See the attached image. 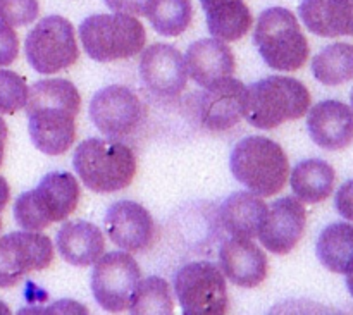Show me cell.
Masks as SVG:
<instances>
[{"label": "cell", "instance_id": "5", "mask_svg": "<svg viewBox=\"0 0 353 315\" xmlns=\"http://www.w3.org/2000/svg\"><path fill=\"white\" fill-rule=\"evenodd\" d=\"M79 195V183L71 172H48L37 188L24 192L16 200L14 219L23 230L41 231L68 219L78 207Z\"/></svg>", "mask_w": 353, "mask_h": 315}, {"label": "cell", "instance_id": "2", "mask_svg": "<svg viewBox=\"0 0 353 315\" xmlns=\"http://www.w3.org/2000/svg\"><path fill=\"white\" fill-rule=\"evenodd\" d=\"M72 165L83 185L95 193L121 192L137 174L134 152L114 138L81 141L74 150Z\"/></svg>", "mask_w": 353, "mask_h": 315}, {"label": "cell", "instance_id": "13", "mask_svg": "<svg viewBox=\"0 0 353 315\" xmlns=\"http://www.w3.org/2000/svg\"><path fill=\"white\" fill-rule=\"evenodd\" d=\"M140 76L148 92L161 99H174L188 83L185 57L178 48L168 43H154L143 52Z\"/></svg>", "mask_w": 353, "mask_h": 315}, {"label": "cell", "instance_id": "29", "mask_svg": "<svg viewBox=\"0 0 353 315\" xmlns=\"http://www.w3.org/2000/svg\"><path fill=\"white\" fill-rule=\"evenodd\" d=\"M28 102L26 79L14 71L0 69V114H16Z\"/></svg>", "mask_w": 353, "mask_h": 315}, {"label": "cell", "instance_id": "6", "mask_svg": "<svg viewBox=\"0 0 353 315\" xmlns=\"http://www.w3.org/2000/svg\"><path fill=\"white\" fill-rule=\"evenodd\" d=\"M254 41L261 57L274 71H299L310 54L299 19L285 7H271L259 16Z\"/></svg>", "mask_w": 353, "mask_h": 315}, {"label": "cell", "instance_id": "10", "mask_svg": "<svg viewBox=\"0 0 353 315\" xmlns=\"http://www.w3.org/2000/svg\"><path fill=\"white\" fill-rule=\"evenodd\" d=\"M141 279L138 262L126 252H110L95 262L92 271V293L107 312H123Z\"/></svg>", "mask_w": 353, "mask_h": 315}, {"label": "cell", "instance_id": "14", "mask_svg": "<svg viewBox=\"0 0 353 315\" xmlns=\"http://www.w3.org/2000/svg\"><path fill=\"white\" fill-rule=\"evenodd\" d=\"M103 224L107 236L116 247L134 254L150 248L157 234L152 214L133 200L112 203L107 209Z\"/></svg>", "mask_w": 353, "mask_h": 315}, {"label": "cell", "instance_id": "28", "mask_svg": "<svg viewBox=\"0 0 353 315\" xmlns=\"http://www.w3.org/2000/svg\"><path fill=\"white\" fill-rule=\"evenodd\" d=\"M130 312L137 315H169L174 310V300L169 283L159 276H150L138 283L130 302Z\"/></svg>", "mask_w": 353, "mask_h": 315}, {"label": "cell", "instance_id": "25", "mask_svg": "<svg viewBox=\"0 0 353 315\" xmlns=\"http://www.w3.org/2000/svg\"><path fill=\"white\" fill-rule=\"evenodd\" d=\"M321 264L336 274L353 271V224L334 223L324 227L316 245Z\"/></svg>", "mask_w": 353, "mask_h": 315}, {"label": "cell", "instance_id": "36", "mask_svg": "<svg viewBox=\"0 0 353 315\" xmlns=\"http://www.w3.org/2000/svg\"><path fill=\"white\" fill-rule=\"evenodd\" d=\"M347 276H348V278H347V288H348V292H350V295L353 296V271Z\"/></svg>", "mask_w": 353, "mask_h": 315}, {"label": "cell", "instance_id": "31", "mask_svg": "<svg viewBox=\"0 0 353 315\" xmlns=\"http://www.w3.org/2000/svg\"><path fill=\"white\" fill-rule=\"evenodd\" d=\"M19 54V38L7 24L0 23V68L10 65Z\"/></svg>", "mask_w": 353, "mask_h": 315}, {"label": "cell", "instance_id": "19", "mask_svg": "<svg viewBox=\"0 0 353 315\" xmlns=\"http://www.w3.org/2000/svg\"><path fill=\"white\" fill-rule=\"evenodd\" d=\"M188 76L202 88L233 76L236 69L231 48L217 38H202L188 47L185 55Z\"/></svg>", "mask_w": 353, "mask_h": 315}, {"label": "cell", "instance_id": "7", "mask_svg": "<svg viewBox=\"0 0 353 315\" xmlns=\"http://www.w3.org/2000/svg\"><path fill=\"white\" fill-rule=\"evenodd\" d=\"M79 40L93 61L114 62L140 54L147 43V33L134 16L95 14L79 24Z\"/></svg>", "mask_w": 353, "mask_h": 315}, {"label": "cell", "instance_id": "33", "mask_svg": "<svg viewBox=\"0 0 353 315\" xmlns=\"http://www.w3.org/2000/svg\"><path fill=\"white\" fill-rule=\"evenodd\" d=\"M334 205H336L338 214L343 219L352 221L353 223V179L347 181L345 185H341V188L338 190Z\"/></svg>", "mask_w": 353, "mask_h": 315}, {"label": "cell", "instance_id": "27", "mask_svg": "<svg viewBox=\"0 0 353 315\" xmlns=\"http://www.w3.org/2000/svg\"><path fill=\"white\" fill-rule=\"evenodd\" d=\"M145 16L159 34L179 37L192 23V0H152Z\"/></svg>", "mask_w": 353, "mask_h": 315}, {"label": "cell", "instance_id": "26", "mask_svg": "<svg viewBox=\"0 0 353 315\" xmlns=\"http://www.w3.org/2000/svg\"><path fill=\"white\" fill-rule=\"evenodd\" d=\"M314 78L327 86H338L353 79V45L331 43L312 61Z\"/></svg>", "mask_w": 353, "mask_h": 315}, {"label": "cell", "instance_id": "17", "mask_svg": "<svg viewBox=\"0 0 353 315\" xmlns=\"http://www.w3.org/2000/svg\"><path fill=\"white\" fill-rule=\"evenodd\" d=\"M219 264L224 276L240 288H257L268 278L269 262L252 238L233 236L221 245Z\"/></svg>", "mask_w": 353, "mask_h": 315}, {"label": "cell", "instance_id": "37", "mask_svg": "<svg viewBox=\"0 0 353 315\" xmlns=\"http://www.w3.org/2000/svg\"><path fill=\"white\" fill-rule=\"evenodd\" d=\"M0 314H10V310H9V307L6 305V303L3 302H0Z\"/></svg>", "mask_w": 353, "mask_h": 315}, {"label": "cell", "instance_id": "4", "mask_svg": "<svg viewBox=\"0 0 353 315\" xmlns=\"http://www.w3.org/2000/svg\"><path fill=\"white\" fill-rule=\"evenodd\" d=\"M310 109V93L302 81L288 76H269L247 88L243 117L257 130H274L296 121Z\"/></svg>", "mask_w": 353, "mask_h": 315}, {"label": "cell", "instance_id": "1", "mask_svg": "<svg viewBox=\"0 0 353 315\" xmlns=\"http://www.w3.org/2000/svg\"><path fill=\"white\" fill-rule=\"evenodd\" d=\"M28 131L34 148L62 155L76 140V116L81 109L78 88L68 79H40L28 90Z\"/></svg>", "mask_w": 353, "mask_h": 315}, {"label": "cell", "instance_id": "12", "mask_svg": "<svg viewBox=\"0 0 353 315\" xmlns=\"http://www.w3.org/2000/svg\"><path fill=\"white\" fill-rule=\"evenodd\" d=\"M90 117L100 133L107 138L121 140L141 126L145 121V105L133 90L110 85L93 95L90 102Z\"/></svg>", "mask_w": 353, "mask_h": 315}, {"label": "cell", "instance_id": "23", "mask_svg": "<svg viewBox=\"0 0 353 315\" xmlns=\"http://www.w3.org/2000/svg\"><path fill=\"white\" fill-rule=\"evenodd\" d=\"M207 28L217 40L236 41L252 28V14L245 0H200Z\"/></svg>", "mask_w": 353, "mask_h": 315}, {"label": "cell", "instance_id": "22", "mask_svg": "<svg viewBox=\"0 0 353 315\" xmlns=\"http://www.w3.org/2000/svg\"><path fill=\"white\" fill-rule=\"evenodd\" d=\"M268 214V205L255 193L236 192L224 200L219 217L224 230L231 236L255 238L259 236L262 223Z\"/></svg>", "mask_w": 353, "mask_h": 315}, {"label": "cell", "instance_id": "32", "mask_svg": "<svg viewBox=\"0 0 353 315\" xmlns=\"http://www.w3.org/2000/svg\"><path fill=\"white\" fill-rule=\"evenodd\" d=\"M110 10L128 16H145L152 0H103Z\"/></svg>", "mask_w": 353, "mask_h": 315}, {"label": "cell", "instance_id": "34", "mask_svg": "<svg viewBox=\"0 0 353 315\" xmlns=\"http://www.w3.org/2000/svg\"><path fill=\"white\" fill-rule=\"evenodd\" d=\"M10 199V188H9V183L6 181L3 176H0V212L6 209V205L9 203Z\"/></svg>", "mask_w": 353, "mask_h": 315}, {"label": "cell", "instance_id": "9", "mask_svg": "<svg viewBox=\"0 0 353 315\" xmlns=\"http://www.w3.org/2000/svg\"><path fill=\"white\" fill-rule=\"evenodd\" d=\"M174 292L185 315H224L230 307L226 278L210 262L183 265L174 276Z\"/></svg>", "mask_w": 353, "mask_h": 315}, {"label": "cell", "instance_id": "30", "mask_svg": "<svg viewBox=\"0 0 353 315\" xmlns=\"http://www.w3.org/2000/svg\"><path fill=\"white\" fill-rule=\"evenodd\" d=\"M40 14L38 0H0V23L10 28L26 26Z\"/></svg>", "mask_w": 353, "mask_h": 315}, {"label": "cell", "instance_id": "35", "mask_svg": "<svg viewBox=\"0 0 353 315\" xmlns=\"http://www.w3.org/2000/svg\"><path fill=\"white\" fill-rule=\"evenodd\" d=\"M7 134H9V131H7V124H6V121H3L2 117H0V165H2V162H3V155H6Z\"/></svg>", "mask_w": 353, "mask_h": 315}, {"label": "cell", "instance_id": "39", "mask_svg": "<svg viewBox=\"0 0 353 315\" xmlns=\"http://www.w3.org/2000/svg\"><path fill=\"white\" fill-rule=\"evenodd\" d=\"M0 230H2V221H0Z\"/></svg>", "mask_w": 353, "mask_h": 315}, {"label": "cell", "instance_id": "38", "mask_svg": "<svg viewBox=\"0 0 353 315\" xmlns=\"http://www.w3.org/2000/svg\"><path fill=\"white\" fill-rule=\"evenodd\" d=\"M350 100H352V110H353V90H352V95H350Z\"/></svg>", "mask_w": 353, "mask_h": 315}, {"label": "cell", "instance_id": "3", "mask_svg": "<svg viewBox=\"0 0 353 315\" xmlns=\"http://www.w3.org/2000/svg\"><path fill=\"white\" fill-rule=\"evenodd\" d=\"M234 179L261 199L278 195L290 174L281 145L265 136H247L234 145L230 157Z\"/></svg>", "mask_w": 353, "mask_h": 315}, {"label": "cell", "instance_id": "18", "mask_svg": "<svg viewBox=\"0 0 353 315\" xmlns=\"http://www.w3.org/2000/svg\"><path fill=\"white\" fill-rule=\"evenodd\" d=\"M307 130L324 150H343L353 141V110L340 100L316 103L307 116Z\"/></svg>", "mask_w": 353, "mask_h": 315}, {"label": "cell", "instance_id": "11", "mask_svg": "<svg viewBox=\"0 0 353 315\" xmlns=\"http://www.w3.org/2000/svg\"><path fill=\"white\" fill-rule=\"evenodd\" d=\"M54 261V245L38 231H14L0 238V288H12L24 276L43 271Z\"/></svg>", "mask_w": 353, "mask_h": 315}, {"label": "cell", "instance_id": "15", "mask_svg": "<svg viewBox=\"0 0 353 315\" xmlns=\"http://www.w3.org/2000/svg\"><path fill=\"white\" fill-rule=\"evenodd\" d=\"M307 224L305 207L293 196H285L268 207V214L259 231V240L265 250L286 255L302 240Z\"/></svg>", "mask_w": 353, "mask_h": 315}, {"label": "cell", "instance_id": "24", "mask_svg": "<svg viewBox=\"0 0 353 315\" xmlns=\"http://www.w3.org/2000/svg\"><path fill=\"white\" fill-rule=\"evenodd\" d=\"M290 183L300 202L319 203L333 193L336 172L326 161L307 159L296 164Z\"/></svg>", "mask_w": 353, "mask_h": 315}, {"label": "cell", "instance_id": "16", "mask_svg": "<svg viewBox=\"0 0 353 315\" xmlns=\"http://www.w3.org/2000/svg\"><path fill=\"white\" fill-rule=\"evenodd\" d=\"M247 88L240 79L224 78L205 88L199 102L200 123L210 131H226L236 126L245 114Z\"/></svg>", "mask_w": 353, "mask_h": 315}, {"label": "cell", "instance_id": "20", "mask_svg": "<svg viewBox=\"0 0 353 315\" xmlns=\"http://www.w3.org/2000/svg\"><path fill=\"white\" fill-rule=\"evenodd\" d=\"M57 250L68 264L86 267L99 261L105 250V236L102 231L86 221L64 223L57 233Z\"/></svg>", "mask_w": 353, "mask_h": 315}, {"label": "cell", "instance_id": "21", "mask_svg": "<svg viewBox=\"0 0 353 315\" xmlns=\"http://www.w3.org/2000/svg\"><path fill=\"white\" fill-rule=\"evenodd\" d=\"M299 12L317 37H353V0H302Z\"/></svg>", "mask_w": 353, "mask_h": 315}, {"label": "cell", "instance_id": "8", "mask_svg": "<svg viewBox=\"0 0 353 315\" xmlns=\"http://www.w3.org/2000/svg\"><path fill=\"white\" fill-rule=\"evenodd\" d=\"M24 54L31 68L41 74H55L71 68L79 57L74 26L62 16L43 17L28 33Z\"/></svg>", "mask_w": 353, "mask_h": 315}]
</instances>
